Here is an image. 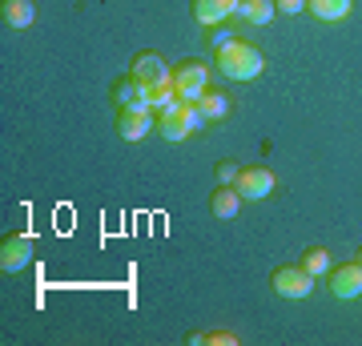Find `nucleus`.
Masks as SVG:
<instances>
[{
	"label": "nucleus",
	"instance_id": "f257e3e1",
	"mask_svg": "<svg viewBox=\"0 0 362 346\" xmlns=\"http://www.w3.org/2000/svg\"><path fill=\"white\" fill-rule=\"evenodd\" d=\"M218 64H221V73L233 77V81H254V77L266 73V57L242 37H233L226 49H218Z\"/></svg>",
	"mask_w": 362,
	"mask_h": 346
},
{
	"label": "nucleus",
	"instance_id": "f03ea898",
	"mask_svg": "<svg viewBox=\"0 0 362 346\" xmlns=\"http://www.w3.org/2000/svg\"><path fill=\"white\" fill-rule=\"evenodd\" d=\"M173 89H177L181 101H197V97L209 89V64H202L197 57L177 61L173 64Z\"/></svg>",
	"mask_w": 362,
	"mask_h": 346
},
{
	"label": "nucleus",
	"instance_id": "7ed1b4c3",
	"mask_svg": "<svg viewBox=\"0 0 362 346\" xmlns=\"http://www.w3.org/2000/svg\"><path fill=\"white\" fill-rule=\"evenodd\" d=\"M129 73H133V81H137V85H145L149 93L173 81V69H169V64L161 61L157 52H137V57H133V69H129Z\"/></svg>",
	"mask_w": 362,
	"mask_h": 346
},
{
	"label": "nucleus",
	"instance_id": "20e7f679",
	"mask_svg": "<svg viewBox=\"0 0 362 346\" xmlns=\"http://www.w3.org/2000/svg\"><path fill=\"white\" fill-rule=\"evenodd\" d=\"M278 190V178H274L270 166H246L238 173V193L250 197V202H262V197H270Z\"/></svg>",
	"mask_w": 362,
	"mask_h": 346
},
{
	"label": "nucleus",
	"instance_id": "39448f33",
	"mask_svg": "<svg viewBox=\"0 0 362 346\" xmlns=\"http://www.w3.org/2000/svg\"><path fill=\"white\" fill-rule=\"evenodd\" d=\"M274 290L282 298H310L314 294V274L302 270V262H298V266H282V270H274Z\"/></svg>",
	"mask_w": 362,
	"mask_h": 346
},
{
	"label": "nucleus",
	"instance_id": "423d86ee",
	"mask_svg": "<svg viewBox=\"0 0 362 346\" xmlns=\"http://www.w3.org/2000/svg\"><path fill=\"white\" fill-rule=\"evenodd\" d=\"M28 262H33V242H28L25 233H8L0 242V270L4 274H21Z\"/></svg>",
	"mask_w": 362,
	"mask_h": 346
},
{
	"label": "nucleus",
	"instance_id": "0eeeda50",
	"mask_svg": "<svg viewBox=\"0 0 362 346\" xmlns=\"http://www.w3.org/2000/svg\"><path fill=\"white\" fill-rule=\"evenodd\" d=\"M233 13H238V0H194V21L202 28L230 25Z\"/></svg>",
	"mask_w": 362,
	"mask_h": 346
},
{
	"label": "nucleus",
	"instance_id": "6e6552de",
	"mask_svg": "<svg viewBox=\"0 0 362 346\" xmlns=\"http://www.w3.org/2000/svg\"><path fill=\"white\" fill-rule=\"evenodd\" d=\"M121 137L125 142H145L149 133L157 129V117H153V109H121Z\"/></svg>",
	"mask_w": 362,
	"mask_h": 346
},
{
	"label": "nucleus",
	"instance_id": "1a4fd4ad",
	"mask_svg": "<svg viewBox=\"0 0 362 346\" xmlns=\"http://www.w3.org/2000/svg\"><path fill=\"white\" fill-rule=\"evenodd\" d=\"M330 294L334 298H358L362 294V262H346V266L330 270Z\"/></svg>",
	"mask_w": 362,
	"mask_h": 346
},
{
	"label": "nucleus",
	"instance_id": "9d476101",
	"mask_svg": "<svg viewBox=\"0 0 362 346\" xmlns=\"http://www.w3.org/2000/svg\"><path fill=\"white\" fill-rule=\"evenodd\" d=\"M113 101H117V109H153V105H149V89L137 85L133 73L113 81Z\"/></svg>",
	"mask_w": 362,
	"mask_h": 346
},
{
	"label": "nucleus",
	"instance_id": "9b49d317",
	"mask_svg": "<svg viewBox=\"0 0 362 346\" xmlns=\"http://www.w3.org/2000/svg\"><path fill=\"white\" fill-rule=\"evenodd\" d=\"M274 16H278L274 0H238L233 21H238V25H250V28H262V25H270Z\"/></svg>",
	"mask_w": 362,
	"mask_h": 346
},
{
	"label": "nucleus",
	"instance_id": "f8f14e48",
	"mask_svg": "<svg viewBox=\"0 0 362 346\" xmlns=\"http://www.w3.org/2000/svg\"><path fill=\"white\" fill-rule=\"evenodd\" d=\"M242 202H246V197L233 190V185H218L214 197H209V209H214V218H238Z\"/></svg>",
	"mask_w": 362,
	"mask_h": 346
},
{
	"label": "nucleus",
	"instance_id": "ddd939ff",
	"mask_svg": "<svg viewBox=\"0 0 362 346\" xmlns=\"http://www.w3.org/2000/svg\"><path fill=\"white\" fill-rule=\"evenodd\" d=\"M33 16H37L33 0H4V4H0V21H4L8 28H28Z\"/></svg>",
	"mask_w": 362,
	"mask_h": 346
},
{
	"label": "nucleus",
	"instance_id": "4468645a",
	"mask_svg": "<svg viewBox=\"0 0 362 346\" xmlns=\"http://www.w3.org/2000/svg\"><path fill=\"white\" fill-rule=\"evenodd\" d=\"M354 0H306V13H314L318 21H346Z\"/></svg>",
	"mask_w": 362,
	"mask_h": 346
},
{
	"label": "nucleus",
	"instance_id": "2eb2a0df",
	"mask_svg": "<svg viewBox=\"0 0 362 346\" xmlns=\"http://www.w3.org/2000/svg\"><path fill=\"white\" fill-rule=\"evenodd\" d=\"M197 105H202V113H206L209 121H221V117H230V97H226L221 89H214V85H209L202 97H197Z\"/></svg>",
	"mask_w": 362,
	"mask_h": 346
},
{
	"label": "nucleus",
	"instance_id": "dca6fc26",
	"mask_svg": "<svg viewBox=\"0 0 362 346\" xmlns=\"http://www.w3.org/2000/svg\"><path fill=\"white\" fill-rule=\"evenodd\" d=\"M169 109L181 117V125L189 129V133H197V129H206V125H209V117L202 113V105H197V101H173Z\"/></svg>",
	"mask_w": 362,
	"mask_h": 346
},
{
	"label": "nucleus",
	"instance_id": "f3484780",
	"mask_svg": "<svg viewBox=\"0 0 362 346\" xmlns=\"http://www.w3.org/2000/svg\"><path fill=\"white\" fill-rule=\"evenodd\" d=\"M302 270H310L314 278H318V274H330V250H322V246H310V250L302 254Z\"/></svg>",
	"mask_w": 362,
	"mask_h": 346
},
{
	"label": "nucleus",
	"instance_id": "a211bd4d",
	"mask_svg": "<svg viewBox=\"0 0 362 346\" xmlns=\"http://www.w3.org/2000/svg\"><path fill=\"white\" fill-rule=\"evenodd\" d=\"M189 342H238V334L233 330H194L189 334Z\"/></svg>",
	"mask_w": 362,
	"mask_h": 346
},
{
	"label": "nucleus",
	"instance_id": "6ab92c4d",
	"mask_svg": "<svg viewBox=\"0 0 362 346\" xmlns=\"http://www.w3.org/2000/svg\"><path fill=\"white\" fill-rule=\"evenodd\" d=\"M274 8L282 16H298V13H306V0H274Z\"/></svg>",
	"mask_w": 362,
	"mask_h": 346
},
{
	"label": "nucleus",
	"instance_id": "aec40b11",
	"mask_svg": "<svg viewBox=\"0 0 362 346\" xmlns=\"http://www.w3.org/2000/svg\"><path fill=\"white\" fill-rule=\"evenodd\" d=\"M233 37H238V33H233L230 25H218V28H214V37H209V40H214V52H218V49H226V45H230Z\"/></svg>",
	"mask_w": 362,
	"mask_h": 346
},
{
	"label": "nucleus",
	"instance_id": "412c9836",
	"mask_svg": "<svg viewBox=\"0 0 362 346\" xmlns=\"http://www.w3.org/2000/svg\"><path fill=\"white\" fill-rule=\"evenodd\" d=\"M238 173H242V169L233 166V161H221V166H218V185H233Z\"/></svg>",
	"mask_w": 362,
	"mask_h": 346
},
{
	"label": "nucleus",
	"instance_id": "4be33fe9",
	"mask_svg": "<svg viewBox=\"0 0 362 346\" xmlns=\"http://www.w3.org/2000/svg\"><path fill=\"white\" fill-rule=\"evenodd\" d=\"M358 262H362V250H358Z\"/></svg>",
	"mask_w": 362,
	"mask_h": 346
}]
</instances>
